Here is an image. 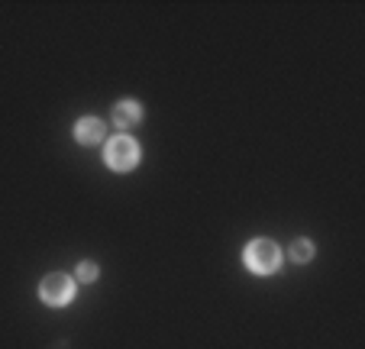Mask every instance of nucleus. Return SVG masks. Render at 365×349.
Returning a JSON list of instances; mask_svg holds the SVG:
<instances>
[{
	"label": "nucleus",
	"instance_id": "7",
	"mask_svg": "<svg viewBox=\"0 0 365 349\" xmlns=\"http://www.w3.org/2000/svg\"><path fill=\"white\" fill-rule=\"evenodd\" d=\"M78 278H81V281H94L97 278V265H94V262H81V265H78Z\"/></svg>",
	"mask_w": 365,
	"mask_h": 349
},
{
	"label": "nucleus",
	"instance_id": "1",
	"mask_svg": "<svg viewBox=\"0 0 365 349\" xmlns=\"http://www.w3.org/2000/svg\"><path fill=\"white\" fill-rule=\"evenodd\" d=\"M246 265L255 275H272L282 265V253H278V246L272 240H252L246 249Z\"/></svg>",
	"mask_w": 365,
	"mask_h": 349
},
{
	"label": "nucleus",
	"instance_id": "5",
	"mask_svg": "<svg viewBox=\"0 0 365 349\" xmlns=\"http://www.w3.org/2000/svg\"><path fill=\"white\" fill-rule=\"evenodd\" d=\"M139 120H143V107H139L136 101H120L117 107H113V123H117L120 130H130Z\"/></svg>",
	"mask_w": 365,
	"mask_h": 349
},
{
	"label": "nucleus",
	"instance_id": "6",
	"mask_svg": "<svg viewBox=\"0 0 365 349\" xmlns=\"http://www.w3.org/2000/svg\"><path fill=\"white\" fill-rule=\"evenodd\" d=\"M291 256H294L297 262H310V259H314V243H310V240H294Z\"/></svg>",
	"mask_w": 365,
	"mask_h": 349
},
{
	"label": "nucleus",
	"instance_id": "2",
	"mask_svg": "<svg viewBox=\"0 0 365 349\" xmlns=\"http://www.w3.org/2000/svg\"><path fill=\"white\" fill-rule=\"evenodd\" d=\"M103 162L110 165L113 171H130L139 165V143L130 136H117L107 143V152H103Z\"/></svg>",
	"mask_w": 365,
	"mask_h": 349
},
{
	"label": "nucleus",
	"instance_id": "4",
	"mask_svg": "<svg viewBox=\"0 0 365 349\" xmlns=\"http://www.w3.org/2000/svg\"><path fill=\"white\" fill-rule=\"evenodd\" d=\"M103 123L101 120H97V116H81V120H78V126H75V139L81 146H94V143H101L103 139Z\"/></svg>",
	"mask_w": 365,
	"mask_h": 349
},
{
	"label": "nucleus",
	"instance_id": "3",
	"mask_svg": "<svg viewBox=\"0 0 365 349\" xmlns=\"http://www.w3.org/2000/svg\"><path fill=\"white\" fill-rule=\"evenodd\" d=\"M39 298L48 308H65V304H71V298H75V281L62 272L46 275L39 285Z\"/></svg>",
	"mask_w": 365,
	"mask_h": 349
}]
</instances>
